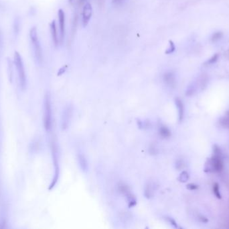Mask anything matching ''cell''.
<instances>
[{"instance_id": "6da1fadb", "label": "cell", "mask_w": 229, "mask_h": 229, "mask_svg": "<svg viewBox=\"0 0 229 229\" xmlns=\"http://www.w3.org/2000/svg\"><path fill=\"white\" fill-rule=\"evenodd\" d=\"M30 38L32 45L34 54L38 63H41L42 61V51L38 36V32L36 27H33L30 31Z\"/></svg>"}, {"instance_id": "7a4b0ae2", "label": "cell", "mask_w": 229, "mask_h": 229, "mask_svg": "<svg viewBox=\"0 0 229 229\" xmlns=\"http://www.w3.org/2000/svg\"><path fill=\"white\" fill-rule=\"evenodd\" d=\"M14 63H15V65L16 67L20 86L22 89H25L26 85V72L22 56L18 52H15L14 53Z\"/></svg>"}, {"instance_id": "3957f363", "label": "cell", "mask_w": 229, "mask_h": 229, "mask_svg": "<svg viewBox=\"0 0 229 229\" xmlns=\"http://www.w3.org/2000/svg\"><path fill=\"white\" fill-rule=\"evenodd\" d=\"M44 128L47 131H50L52 126V112L50 97L48 94L44 98Z\"/></svg>"}, {"instance_id": "277c9868", "label": "cell", "mask_w": 229, "mask_h": 229, "mask_svg": "<svg viewBox=\"0 0 229 229\" xmlns=\"http://www.w3.org/2000/svg\"><path fill=\"white\" fill-rule=\"evenodd\" d=\"M73 115V107L71 105L66 106L63 110L61 120L60 126L62 130H66L69 127L71 123V120Z\"/></svg>"}, {"instance_id": "5b68a950", "label": "cell", "mask_w": 229, "mask_h": 229, "mask_svg": "<svg viewBox=\"0 0 229 229\" xmlns=\"http://www.w3.org/2000/svg\"><path fill=\"white\" fill-rule=\"evenodd\" d=\"M82 26L86 27L89 24V22L92 15V7L89 2H86L82 9Z\"/></svg>"}, {"instance_id": "8992f818", "label": "cell", "mask_w": 229, "mask_h": 229, "mask_svg": "<svg viewBox=\"0 0 229 229\" xmlns=\"http://www.w3.org/2000/svg\"><path fill=\"white\" fill-rule=\"evenodd\" d=\"M213 172H221L224 168V162L221 156L212 155L210 158Z\"/></svg>"}, {"instance_id": "52a82bcc", "label": "cell", "mask_w": 229, "mask_h": 229, "mask_svg": "<svg viewBox=\"0 0 229 229\" xmlns=\"http://www.w3.org/2000/svg\"><path fill=\"white\" fill-rule=\"evenodd\" d=\"M58 25H59L60 38L62 42L64 41L65 35V14L62 9H59L58 12Z\"/></svg>"}, {"instance_id": "ba28073f", "label": "cell", "mask_w": 229, "mask_h": 229, "mask_svg": "<svg viewBox=\"0 0 229 229\" xmlns=\"http://www.w3.org/2000/svg\"><path fill=\"white\" fill-rule=\"evenodd\" d=\"M163 80L165 84L169 87L174 88L176 86V76H175V74L172 71H168L165 73L163 75Z\"/></svg>"}, {"instance_id": "9c48e42d", "label": "cell", "mask_w": 229, "mask_h": 229, "mask_svg": "<svg viewBox=\"0 0 229 229\" xmlns=\"http://www.w3.org/2000/svg\"><path fill=\"white\" fill-rule=\"evenodd\" d=\"M77 160L78 163H79V167L82 171L83 172H86L88 171L89 169L88 161H87V159L83 153L81 152H79L77 153Z\"/></svg>"}, {"instance_id": "30bf717a", "label": "cell", "mask_w": 229, "mask_h": 229, "mask_svg": "<svg viewBox=\"0 0 229 229\" xmlns=\"http://www.w3.org/2000/svg\"><path fill=\"white\" fill-rule=\"evenodd\" d=\"M156 185L153 182H148L144 188V196L146 198L150 199L154 197L156 190Z\"/></svg>"}, {"instance_id": "8fae6325", "label": "cell", "mask_w": 229, "mask_h": 229, "mask_svg": "<svg viewBox=\"0 0 229 229\" xmlns=\"http://www.w3.org/2000/svg\"><path fill=\"white\" fill-rule=\"evenodd\" d=\"M175 104H176V108L178 112V119L180 122H182L184 117V106L183 101L179 97L175 98Z\"/></svg>"}, {"instance_id": "7c38bea8", "label": "cell", "mask_w": 229, "mask_h": 229, "mask_svg": "<svg viewBox=\"0 0 229 229\" xmlns=\"http://www.w3.org/2000/svg\"><path fill=\"white\" fill-rule=\"evenodd\" d=\"M158 134L160 137L162 139H168L171 136V131L163 124H159L158 125Z\"/></svg>"}, {"instance_id": "4fadbf2b", "label": "cell", "mask_w": 229, "mask_h": 229, "mask_svg": "<svg viewBox=\"0 0 229 229\" xmlns=\"http://www.w3.org/2000/svg\"><path fill=\"white\" fill-rule=\"evenodd\" d=\"M50 32L52 35V41L54 42V45L55 46L58 45V42H59V39H58V31L56 28V24L55 20H53L50 24Z\"/></svg>"}, {"instance_id": "5bb4252c", "label": "cell", "mask_w": 229, "mask_h": 229, "mask_svg": "<svg viewBox=\"0 0 229 229\" xmlns=\"http://www.w3.org/2000/svg\"><path fill=\"white\" fill-rule=\"evenodd\" d=\"M117 190L119 193L125 195V196H126L127 194H128L129 193L131 192L130 188L129 187L128 184H126L124 182H119L118 183Z\"/></svg>"}, {"instance_id": "9a60e30c", "label": "cell", "mask_w": 229, "mask_h": 229, "mask_svg": "<svg viewBox=\"0 0 229 229\" xmlns=\"http://www.w3.org/2000/svg\"><path fill=\"white\" fill-rule=\"evenodd\" d=\"M126 198L127 201H128V206L130 208L135 206L136 205V204H137V199H136L135 196L133 194H131V192L126 195Z\"/></svg>"}, {"instance_id": "2e32d148", "label": "cell", "mask_w": 229, "mask_h": 229, "mask_svg": "<svg viewBox=\"0 0 229 229\" xmlns=\"http://www.w3.org/2000/svg\"><path fill=\"white\" fill-rule=\"evenodd\" d=\"M148 152L151 155H157L159 153V148L155 143H152L148 147Z\"/></svg>"}, {"instance_id": "e0dca14e", "label": "cell", "mask_w": 229, "mask_h": 229, "mask_svg": "<svg viewBox=\"0 0 229 229\" xmlns=\"http://www.w3.org/2000/svg\"><path fill=\"white\" fill-rule=\"evenodd\" d=\"M213 193L218 199H221L222 196L220 192V187H219V184L218 183H214L212 187Z\"/></svg>"}, {"instance_id": "ac0fdd59", "label": "cell", "mask_w": 229, "mask_h": 229, "mask_svg": "<svg viewBox=\"0 0 229 229\" xmlns=\"http://www.w3.org/2000/svg\"><path fill=\"white\" fill-rule=\"evenodd\" d=\"M189 178H190L189 173L186 171H183L180 174L179 177H178V180L180 182L185 183L188 181Z\"/></svg>"}, {"instance_id": "d6986e66", "label": "cell", "mask_w": 229, "mask_h": 229, "mask_svg": "<svg viewBox=\"0 0 229 229\" xmlns=\"http://www.w3.org/2000/svg\"><path fill=\"white\" fill-rule=\"evenodd\" d=\"M212 155H216V156H221L222 157V153L221 148L218 147L217 144H214L212 147Z\"/></svg>"}, {"instance_id": "ffe728a7", "label": "cell", "mask_w": 229, "mask_h": 229, "mask_svg": "<svg viewBox=\"0 0 229 229\" xmlns=\"http://www.w3.org/2000/svg\"><path fill=\"white\" fill-rule=\"evenodd\" d=\"M220 123L224 127L229 128V117L228 116L223 117L221 119Z\"/></svg>"}, {"instance_id": "44dd1931", "label": "cell", "mask_w": 229, "mask_h": 229, "mask_svg": "<svg viewBox=\"0 0 229 229\" xmlns=\"http://www.w3.org/2000/svg\"><path fill=\"white\" fill-rule=\"evenodd\" d=\"M175 49H176V47H175L174 43L172 41H169V46L168 48L166 51H165V54H167V55L172 54V52H174Z\"/></svg>"}, {"instance_id": "7402d4cb", "label": "cell", "mask_w": 229, "mask_h": 229, "mask_svg": "<svg viewBox=\"0 0 229 229\" xmlns=\"http://www.w3.org/2000/svg\"><path fill=\"white\" fill-rule=\"evenodd\" d=\"M222 37V33L221 32H217L213 34V35L212 36V41L215 42L218 41L220 40V39Z\"/></svg>"}, {"instance_id": "603a6c76", "label": "cell", "mask_w": 229, "mask_h": 229, "mask_svg": "<svg viewBox=\"0 0 229 229\" xmlns=\"http://www.w3.org/2000/svg\"><path fill=\"white\" fill-rule=\"evenodd\" d=\"M218 54H215L210 59H208L206 62V64H208V65H211V64H214V63H216L218 60Z\"/></svg>"}, {"instance_id": "cb8c5ba5", "label": "cell", "mask_w": 229, "mask_h": 229, "mask_svg": "<svg viewBox=\"0 0 229 229\" xmlns=\"http://www.w3.org/2000/svg\"><path fill=\"white\" fill-rule=\"evenodd\" d=\"M186 188L188 189V190H191V191L196 190L197 189H198V186L194 183H188V184H187Z\"/></svg>"}, {"instance_id": "d4e9b609", "label": "cell", "mask_w": 229, "mask_h": 229, "mask_svg": "<svg viewBox=\"0 0 229 229\" xmlns=\"http://www.w3.org/2000/svg\"><path fill=\"white\" fill-rule=\"evenodd\" d=\"M166 220L168 221V222L170 224V225H172L174 227H175V228H177L178 227L176 222L175 221L173 218H169V217H166Z\"/></svg>"}, {"instance_id": "484cf974", "label": "cell", "mask_w": 229, "mask_h": 229, "mask_svg": "<svg viewBox=\"0 0 229 229\" xmlns=\"http://www.w3.org/2000/svg\"><path fill=\"white\" fill-rule=\"evenodd\" d=\"M183 167H184V163H183L182 161H181V160L177 161L176 162V168L178 170H180L183 168Z\"/></svg>"}, {"instance_id": "4316f807", "label": "cell", "mask_w": 229, "mask_h": 229, "mask_svg": "<svg viewBox=\"0 0 229 229\" xmlns=\"http://www.w3.org/2000/svg\"><path fill=\"white\" fill-rule=\"evenodd\" d=\"M125 2V0H112V2L116 6H121Z\"/></svg>"}, {"instance_id": "83f0119b", "label": "cell", "mask_w": 229, "mask_h": 229, "mask_svg": "<svg viewBox=\"0 0 229 229\" xmlns=\"http://www.w3.org/2000/svg\"><path fill=\"white\" fill-rule=\"evenodd\" d=\"M199 220H200V221L203 222V223H207L208 222V218H206L205 216H199Z\"/></svg>"}, {"instance_id": "f1b7e54d", "label": "cell", "mask_w": 229, "mask_h": 229, "mask_svg": "<svg viewBox=\"0 0 229 229\" xmlns=\"http://www.w3.org/2000/svg\"><path fill=\"white\" fill-rule=\"evenodd\" d=\"M86 1V0H78V2H79V3L80 5H81V4H84Z\"/></svg>"}, {"instance_id": "f546056e", "label": "cell", "mask_w": 229, "mask_h": 229, "mask_svg": "<svg viewBox=\"0 0 229 229\" xmlns=\"http://www.w3.org/2000/svg\"><path fill=\"white\" fill-rule=\"evenodd\" d=\"M69 1H70V2H72V0H69Z\"/></svg>"}]
</instances>
